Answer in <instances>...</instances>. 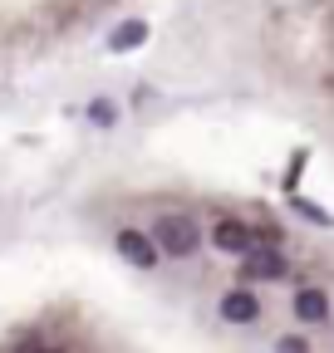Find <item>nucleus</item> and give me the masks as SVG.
<instances>
[{"instance_id":"1","label":"nucleus","mask_w":334,"mask_h":353,"mask_svg":"<svg viewBox=\"0 0 334 353\" xmlns=\"http://www.w3.org/2000/svg\"><path fill=\"white\" fill-rule=\"evenodd\" d=\"M153 241L162 255H173V260H192L202 250V226H197V216L192 211H162L153 216Z\"/></svg>"},{"instance_id":"2","label":"nucleus","mask_w":334,"mask_h":353,"mask_svg":"<svg viewBox=\"0 0 334 353\" xmlns=\"http://www.w3.org/2000/svg\"><path fill=\"white\" fill-rule=\"evenodd\" d=\"M217 314H222V324L246 329V324H256V319L266 314V304H261V294L250 290V285H231V290H222V299H217Z\"/></svg>"},{"instance_id":"3","label":"nucleus","mask_w":334,"mask_h":353,"mask_svg":"<svg viewBox=\"0 0 334 353\" xmlns=\"http://www.w3.org/2000/svg\"><path fill=\"white\" fill-rule=\"evenodd\" d=\"M212 245H217L222 255L246 260L250 250H256V226L241 221V216H217V221H212Z\"/></svg>"},{"instance_id":"4","label":"nucleus","mask_w":334,"mask_h":353,"mask_svg":"<svg viewBox=\"0 0 334 353\" xmlns=\"http://www.w3.org/2000/svg\"><path fill=\"white\" fill-rule=\"evenodd\" d=\"M113 250L128 260V265H138V270H157V260H162L153 231H143V226H123V231L113 236Z\"/></svg>"},{"instance_id":"5","label":"nucleus","mask_w":334,"mask_h":353,"mask_svg":"<svg viewBox=\"0 0 334 353\" xmlns=\"http://www.w3.org/2000/svg\"><path fill=\"white\" fill-rule=\"evenodd\" d=\"M290 275V260L280 245H256L246 260H241V280L246 285H261V280H285Z\"/></svg>"},{"instance_id":"6","label":"nucleus","mask_w":334,"mask_h":353,"mask_svg":"<svg viewBox=\"0 0 334 353\" xmlns=\"http://www.w3.org/2000/svg\"><path fill=\"white\" fill-rule=\"evenodd\" d=\"M290 309H295V319L305 324V329H320V324H329V290H320V285H300L295 290V299H290Z\"/></svg>"},{"instance_id":"7","label":"nucleus","mask_w":334,"mask_h":353,"mask_svg":"<svg viewBox=\"0 0 334 353\" xmlns=\"http://www.w3.org/2000/svg\"><path fill=\"white\" fill-rule=\"evenodd\" d=\"M143 39H148V25H143V20H128V25H118V30L108 34V50L123 54V50H138Z\"/></svg>"},{"instance_id":"8","label":"nucleus","mask_w":334,"mask_h":353,"mask_svg":"<svg viewBox=\"0 0 334 353\" xmlns=\"http://www.w3.org/2000/svg\"><path fill=\"white\" fill-rule=\"evenodd\" d=\"M89 123L113 128V123H118V103H113V99H94V103H89Z\"/></svg>"},{"instance_id":"9","label":"nucleus","mask_w":334,"mask_h":353,"mask_svg":"<svg viewBox=\"0 0 334 353\" xmlns=\"http://www.w3.org/2000/svg\"><path fill=\"white\" fill-rule=\"evenodd\" d=\"M275 353H315V343L305 334H280L275 339Z\"/></svg>"},{"instance_id":"10","label":"nucleus","mask_w":334,"mask_h":353,"mask_svg":"<svg viewBox=\"0 0 334 353\" xmlns=\"http://www.w3.org/2000/svg\"><path fill=\"white\" fill-rule=\"evenodd\" d=\"M285 241V231L275 226V221H266V226H256V245H280Z\"/></svg>"},{"instance_id":"11","label":"nucleus","mask_w":334,"mask_h":353,"mask_svg":"<svg viewBox=\"0 0 334 353\" xmlns=\"http://www.w3.org/2000/svg\"><path fill=\"white\" fill-rule=\"evenodd\" d=\"M295 206H300V216H310V221H320V226H334V216H329V211H320L315 201H295Z\"/></svg>"},{"instance_id":"12","label":"nucleus","mask_w":334,"mask_h":353,"mask_svg":"<svg viewBox=\"0 0 334 353\" xmlns=\"http://www.w3.org/2000/svg\"><path fill=\"white\" fill-rule=\"evenodd\" d=\"M30 353H59V348H30Z\"/></svg>"}]
</instances>
